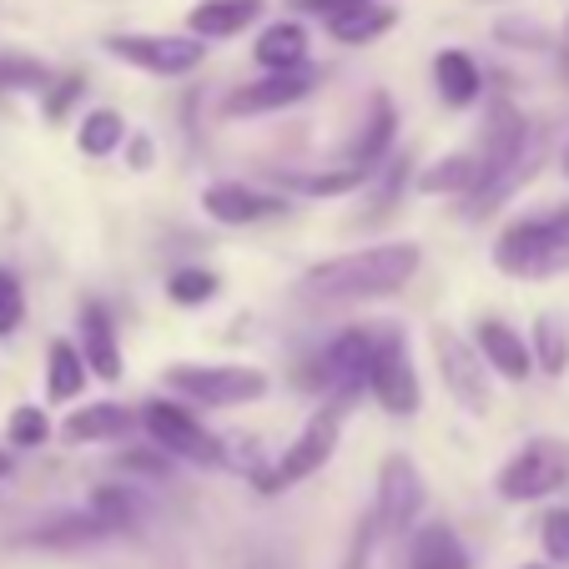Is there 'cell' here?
Instances as JSON below:
<instances>
[{
	"label": "cell",
	"instance_id": "cell-19",
	"mask_svg": "<svg viewBox=\"0 0 569 569\" xmlns=\"http://www.w3.org/2000/svg\"><path fill=\"white\" fill-rule=\"evenodd\" d=\"M322 26H328V36H333L338 46H373L378 36H388L398 26V11L393 6H378V0H363L353 11L322 16Z\"/></svg>",
	"mask_w": 569,
	"mask_h": 569
},
{
	"label": "cell",
	"instance_id": "cell-43",
	"mask_svg": "<svg viewBox=\"0 0 569 569\" xmlns=\"http://www.w3.org/2000/svg\"><path fill=\"white\" fill-rule=\"evenodd\" d=\"M565 36H569V21H565Z\"/></svg>",
	"mask_w": 569,
	"mask_h": 569
},
{
	"label": "cell",
	"instance_id": "cell-7",
	"mask_svg": "<svg viewBox=\"0 0 569 569\" xmlns=\"http://www.w3.org/2000/svg\"><path fill=\"white\" fill-rule=\"evenodd\" d=\"M338 433H343V409H338V403H328V409H318L308 423H302V433L288 443V449H282V459L262 473L258 489H262V495H282V489H292V483L312 479L322 463L333 459Z\"/></svg>",
	"mask_w": 569,
	"mask_h": 569
},
{
	"label": "cell",
	"instance_id": "cell-4",
	"mask_svg": "<svg viewBox=\"0 0 569 569\" xmlns=\"http://www.w3.org/2000/svg\"><path fill=\"white\" fill-rule=\"evenodd\" d=\"M373 343H378V328H348V333H338L333 343H322V353L308 358V368L298 373V383L308 388V393L333 398L338 409H343L348 398H358L368 388Z\"/></svg>",
	"mask_w": 569,
	"mask_h": 569
},
{
	"label": "cell",
	"instance_id": "cell-26",
	"mask_svg": "<svg viewBox=\"0 0 569 569\" xmlns=\"http://www.w3.org/2000/svg\"><path fill=\"white\" fill-rule=\"evenodd\" d=\"M121 141H127V121H121V111H111V107L87 111L81 127H76V147H81V157H111Z\"/></svg>",
	"mask_w": 569,
	"mask_h": 569
},
{
	"label": "cell",
	"instance_id": "cell-20",
	"mask_svg": "<svg viewBox=\"0 0 569 569\" xmlns=\"http://www.w3.org/2000/svg\"><path fill=\"white\" fill-rule=\"evenodd\" d=\"M433 81H439L443 107H473L483 97V71L469 51H439L433 56Z\"/></svg>",
	"mask_w": 569,
	"mask_h": 569
},
{
	"label": "cell",
	"instance_id": "cell-39",
	"mask_svg": "<svg viewBox=\"0 0 569 569\" xmlns=\"http://www.w3.org/2000/svg\"><path fill=\"white\" fill-rule=\"evenodd\" d=\"M131 167H137V172H147V167H151V141L147 137L131 141Z\"/></svg>",
	"mask_w": 569,
	"mask_h": 569
},
{
	"label": "cell",
	"instance_id": "cell-28",
	"mask_svg": "<svg viewBox=\"0 0 569 569\" xmlns=\"http://www.w3.org/2000/svg\"><path fill=\"white\" fill-rule=\"evenodd\" d=\"M91 515H97L101 525L117 535V529H137L141 505H137V495H131V489H111V483H101L97 495H91Z\"/></svg>",
	"mask_w": 569,
	"mask_h": 569
},
{
	"label": "cell",
	"instance_id": "cell-3",
	"mask_svg": "<svg viewBox=\"0 0 569 569\" xmlns=\"http://www.w3.org/2000/svg\"><path fill=\"white\" fill-rule=\"evenodd\" d=\"M495 268L509 278H559V272H569V202L509 222L495 242Z\"/></svg>",
	"mask_w": 569,
	"mask_h": 569
},
{
	"label": "cell",
	"instance_id": "cell-33",
	"mask_svg": "<svg viewBox=\"0 0 569 569\" xmlns=\"http://www.w3.org/2000/svg\"><path fill=\"white\" fill-rule=\"evenodd\" d=\"M26 318V292H21V278L0 268V338H11Z\"/></svg>",
	"mask_w": 569,
	"mask_h": 569
},
{
	"label": "cell",
	"instance_id": "cell-8",
	"mask_svg": "<svg viewBox=\"0 0 569 569\" xmlns=\"http://www.w3.org/2000/svg\"><path fill=\"white\" fill-rule=\"evenodd\" d=\"M141 429L151 433L157 449L172 453V459L202 463V469H217V463L227 459L222 439L207 433L202 419H197L192 409H182V403H172V398H151V403H141Z\"/></svg>",
	"mask_w": 569,
	"mask_h": 569
},
{
	"label": "cell",
	"instance_id": "cell-35",
	"mask_svg": "<svg viewBox=\"0 0 569 569\" xmlns=\"http://www.w3.org/2000/svg\"><path fill=\"white\" fill-rule=\"evenodd\" d=\"M81 91H87V81H81V76H61V81H51V87L41 91V97H46V117L66 121V111L81 101Z\"/></svg>",
	"mask_w": 569,
	"mask_h": 569
},
{
	"label": "cell",
	"instance_id": "cell-2",
	"mask_svg": "<svg viewBox=\"0 0 569 569\" xmlns=\"http://www.w3.org/2000/svg\"><path fill=\"white\" fill-rule=\"evenodd\" d=\"M539 157H545L539 131L519 117V107L495 101V107L483 111V141H479L483 177H479V187L463 197V217H469V222H483L489 212H499V207L519 192V182L535 177Z\"/></svg>",
	"mask_w": 569,
	"mask_h": 569
},
{
	"label": "cell",
	"instance_id": "cell-30",
	"mask_svg": "<svg viewBox=\"0 0 569 569\" xmlns=\"http://www.w3.org/2000/svg\"><path fill=\"white\" fill-rule=\"evenodd\" d=\"M217 272H207V268H177L172 272V282H167V298L177 302V308H202V302H212L217 298Z\"/></svg>",
	"mask_w": 569,
	"mask_h": 569
},
{
	"label": "cell",
	"instance_id": "cell-16",
	"mask_svg": "<svg viewBox=\"0 0 569 569\" xmlns=\"http://www.w3.org/2000/svg\"><path fill=\"white\" fill-rule=\"evenodd\" d=\"M81 353H87V368L101 378V383H117L121 378V348H117V322L101 302H87L81 308Z\"/></svg>",
	"mask_w": 569,
	"mask_h": 569
},
{
	"label": "cell",
	"instance_id": "cell-15",
	"mask_svg": "<svg viewBox=\"0 0 569 569\" xmlns=\"http://www.w3.org/2000/svg\"><path fill=\"white\" fill-rule=\"evenodd\" d=\"M479 353L505 383H525V378L535 373V348H529L505 318H483L479 322Z\"/></svg>",
	"mask_w": 569,
	"mask_h": 569
},
{
	"label": "cell",
	"instance_id": "cell-29",
	"mask_svg": "<svg viewBox=\"0 0 569 569\" xmlns=\"http://www.w3.org/2000/svg\"><path fill=\"white\" fill-rule=\"evenodd\" d=\"M368 167H358V161H348V167H338V172H308V177H298V192H308V197H348V192H358V187L368 182Z\"/></svg>",
	"mask_w": 569,
	"mask_h": 569
},
{
	"label": "cell",
	"instance_id": "cell-18",
	"mask_svg": "<svg viewBox=\"0 0 569 569\" xmlns=\"http://www.w3.org/2000/svg\"><path fill=\"white\" fill-rule=\"evenodd\" d=\"M131 423H137V413L121 409V403H87V409H76L61 423V439L66 443H111V439H127Z\"/></svg>",
	"mask_w": 569,
	"mask_h": 569
},
{
	"label": "cell",
	"instance_id": "cell-9",
	"mask_svg": "<svg viewBox=\"0 0 569 569\" xmlns=\"http://www.w3.org/2000/svg\"><path fill=\"white\" fill-rule=\"evenodd\" d=\"M569 479V449L559 439H529L515 459L499 469V499L505 505H535L565 489Z\"/></svg>",
	"mask_w": 569,
	"mask_h": 569
},
{
	"label": "cell",
	"instance_id": "cell-38",
	"mask_svg": "<svg viewBox=\"0 0 569 569\" xmlns=\"http://www.w3.org/2000/svg\"><path fill=\"white\" fill-rule=\"evenodd\" d=\"M409 182V161H388V172H383V187H378V207H388L398 197V187Z\"/></svg>",
	"mask_w": 569,
	"mask_h": 569
},
{
	"label": "cell",
	"instance_id": "cell-13",
	"mask_svg": "<svg viewBox=\"0 0 569 569\" xmlns=\"http://www.w3.org/2000/svg\"><path fill=\"white\" fill-rule=\"evenodd\" d=\"M433 358H439V373H443V388L459 398L469 413H489V373H483V353L469 348L463 338L453 333H433Z\"/></svg>",
	"mask_w": 569,
	"mask_h": 569
},
{
	"label": "cell",
	"instance_id": "cell-11",
	"mask_svg": "<svg viewBox=\"0 0 569 569\" xmlns=\"http://www.w3.org/2000/svg\"><path fill=\"white\" fill-rule=\"evenodd\" d=\"M423 499H429V489H423L419 463H413L409 453H388L383 469H378V505H373L378 529H383V535L413 529V519L423 515Z\"/></svg>",
	"mask_w": 569,
	"mask_h": 569
},
{
	"label": "cell",
	"instance_id": "cell-37",
	"mask_svg": "<svg viewBox=\"0 0 569 569\" xmlns=\"http://www.w3.org/2000/svg\"><path fill=\"white\" fill-rule=\"evenodd\" d=\"M121 469L127 473H147V479H167L172 473V453L157 449V453H121Z\"/></svg>",
	"mask_w": 569,
	"mask_h": 569
},
{
	"label": "cell",
	"instance_id": "cell-22",
	"mask_svg": "<svg viewBox=\"0 0 569 569\" xmlns=\"http://www.w3.org/2000/svg\"><path fill=\"white\" fill-rule=\"evenodd\" d=\"M409 569H469V549L449 525H423L409 539Z\"/></svg>",
	"mask_w": 569,
	"mask_h": 569
},
{
	"label": "cell",
	"instance_id": "cell-42",
	"mask_svg": "<svg viewBox=\"0 0 569 569\" xmlns=\"http://www.w3.org/2000/svg\"><path fill=\"white\" fill-rule=\"evenodd\" d=\"M525 569H545V565H525Z\"/></svg>",
	"mask_w": 569,
	"mask_h": 569
},
{
	"label": "cell",
	"instance_id": "cell-5",
	"mask_svg": "<svg viewBox=\"0 0 569 569\" xmlns=\"http://www.w3.org/2000/svg\"><path fill=\"white\" fill-rule=\"evenodd\" d=\"M368 393H373L378 409L393 413V419H413V413L423 409V383H419V368H413L409 338H403V328H393V322L378 328L373 368H368Z\"/></svg>",
	"mask_w": 569,
	"mask_h": 569
},
{
	"label": "cell",
	"instance_id": "cell-17",
	"mask_svg": "<svg viewBox=\"0 0 569 569\" xmlns=\"http://www.w3.org/2000/svg\"><path fill=\"white\" fill-rule=\"evenodd\" d=\"M258 16H262V0H202L187 16V31L202 36V41H227V36L248 31Z\"/></svg>",
	"mask_w": 569,
	"mask_h": 569
},
{
	"label": "cell",
	"instance_id": "cell-25",
	"mask_svg": "<svg viewBox=\"0 0 569 569\" xmlns=\"http://www.w3.org/2000/svg\"><path fill=\"white\" fill-rule=\"evenodd\" d=\"M81 388H87V353L56 338L51 353H46V398L71 403V398H81Z\"/></svg>",
	"mask_w": 569,
	"mask_h": 569
},
{
	"label": "cell",
	"instance_id": "cell-31",
	"mask_svg": "<svg viewBox=\"0 0 569 569\" xmlns=\"http://www.w3.org/2000/svg\"><path fill=\"white\" fill-rule=\"evenodd\" d=\"M51 71L31 56H0V91H46Z\"/></svg>",
	"mask_w": 569,
	"mask_h": 569
},
{
	"label": "cell",
	"instance_id": "cell-32",
	"mask_svg": "<svg viewBox=\"0 0 569 569\" xmlns=\"http://www.w3.org/2000/svg\"><path fill=\"white\" fill-rule=\"evenodd\" d=\"M6 439H11L16 449H41V443L51 439V423H46V413L36 409V403H21V409L11 413V423H6Z\"/></svg>",
	"mask_w": 569,
	"mask_h": 569
},
{
	"label": "cell",
	"instance_id": "cell-1",
	"mask_svg": "<svg viewBox=\"0 0 569 569\" xmlns=\"http://www.w3.org/2000/svg\"><path fill=\"white\" fill-rule=\"evenodd\" d=\"M423 252L413 242H383V248H358L343 258H328L318 268L302 272L298 292L302 302L318 308H348V302H373V298H393L413 282Z\"/></svg>",
	"mask_w": 569,
	"mask_h": 569
},
{
	"label": "cell",
	"instance_id": "cell-14",
	"mask_svg": "<svg viewBox=\"0 0 569 569\" xmlns=\"http://www.w3.org/2000/svg\"><path fill=\"white\" fill-rule=\"evenodd\" d=\"M202 212L222 227H252V222H268V217H282L288 202L272 192H258L248 182H212L202 192Z\"/></svg>",
	"mask_w": 569,
	"mask_h": 569
},
{
	"label": "cell",
	"instance_id": "cell-40",
	"mask_svg": "<svg viewBox=\"0 0 569 569\" xmlns=\"http://www.w3.org/2000/svg\"><path fill=\"white\" fill-rule=\"evenodd\" d=\"M6 473H11V459H6V453H0V479H6Z\"/></svg>",
	"mask_w": 569,
	"mask_h": 569
},
{
	"label": "cell",
	"instance_id": "cell-10",
	"mask_svg": "<svg viewBox=\"0 0 569 569\" xmlns=\"http://www.w3.org/2000/svg\"><path fill=\"white\" fill-rule=\"evenodd\" d=\"M107 51L117 61L137 66L147 76H192L197 66L207 61V46L202 36H141V31H127V36H111Z\"/></svg>",
	"mask_w": 569,
	"mask_h": 569
},
{
	"label": "cell",
	"instance_id": "cell-21",
	"mask_svg": "<svg viewBox=\"0 0 569 569\" xmlns=\"http://www.w3.org/2000/svg\"><path fill=\"white\" fill-rule=\"evenodd\" d=\"M393 137H398V111H393V101H388L383 91H378V97H373V111H368V121L358 127L353 147H348V161H358V167L378 172V161L388 157Z\"/></svg>",
	"mask_w": 569,
	"mask_h": 569
},
{
	"label": "cell",
	"instance_id": "cell-24",
	"mask_svg": "<svg viewBox=\"0 0 569 569\" xmlns=\"http://www.w3.org/2000/svg\"><path fill=\"white\" fill-rule=\"evenodd\" d=\"M252 56H258V66H268V71H292V66H308V31H302L298 21H272L268 31L258 36Z\"/></svg>",
	"mask_w": 569,
	"mask_h": 569
},
{
	"label": "cell",
	"instance_id": "cell-36",
	"mask_svg": "<svg viewBox=\"0 0 569 569\" xmlns=\"http://www.w3.org/2000/svg\"><path fill=\"white\" fill-rule=\"evenodd\" d=\"M539 539H545V555L555 565H569V509H555L545 519V529H539Z\"/></svg>",
	"mask_w": 569,
	"mask_h": 569
},
{
	"label": "cell",
	"instance_id": "cell-23",
	"mask_svg": "<svg viewBox=\"0 0 569 569\" xmlns=\"http://www.w3.org/2000/svg\"><path fill=\"white\" fill-rule=\"evenodd\" d=\"M479 177H483L479 151H453V157L433 161L429 172L419 177V192H429V197H469L473 187H479Z\"/></svg>",
	"mask_w": 569,
	"mask_h": 569
},
{
	"label": "cell",
	"instance_id": "cell-34",
	"mask_svg": "<svg viewBox=\"0 0 569 569\" xmlns=\"http://www.w3.org/2000/svg\"><path fill=\"white\" fill-rule=\"evenodd\" d=\"M495 36L505 46H515V51H545V46H549V31L539 21H499Z\"/></svg>",
	"mask_w": 569,
	"mask_h": 569
},
{
	"label": "cell",
	"instance_id": "cell-41",
	"mask_svg": "<svg viewBox=\"0 0 569 569\" xmlns=\"http://www.w3.org/2000/svg\"><path fill=\"white\" fill-rule=\"evenodd\" d=\"M565 172H569V147H565Z\"/></svg>",
	"mask_w": 569,
	"mask_h": 569
},
{
	"label": "cell",
	"instance_id": "cell-27",
	"mask_svg": "<svg viewBox=\"0 0 569 569\" xmlns=\"http://www.w3.org/2000/svg\"><path fill=\"white\" fill-rule=\"evenodd\" d=\"M535 363L545 368L549 378H559L569 368V338H565L555 312H539L535 318Z\"/></svg>",
	"mask_w": 569,
	"mask_h": 569
},
{
	"label": "cell",
	"instance_id": "cell-12",
	"mask_svg": "<svg viewBox=\"0 0 569 569\" xmlns=\"http://www.w3.org/2000/svg\"><path fill=\"white\" fill-rule=\"evenodd\" d=\"M322 71L318 66H292V71H268L262 81H248L227 97V117H268V111L298 107L318 91Z\"/></svg>",
	"mask_w": 569,
	"mask_h": 569
},
{
	"label": "cell",
	"instance_id": "cell-6",
	"mask_svg": "<svg viewBox=\"0 0 569 569\" xmlns=\"http://www.w3.org/2000/svg\"><path fill=\"white\" fill-rule=\"evenodd\" d=\"M167 388L202 409H237V403H258L268 393V373L248 363H177L167 373Z\"/></svg>",
	"mask_w": 569,
	"mask_h": 569
}]
</instances>
